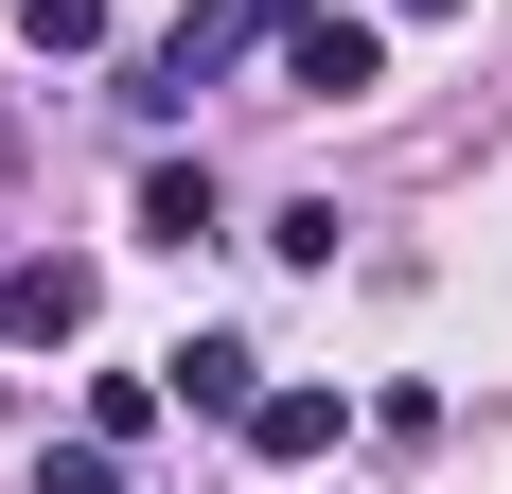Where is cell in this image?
<instances>
[{
    "mask_svg": "<svg viewBox=\"0 0 512 494\" xmlns=\"http://www.w3.org/2000/svg\"><path fill=\"white\" fill-rule=\"evenodd\" d=\"M142 247H212V177H195V159L142 177Z\"/></svg>",
    "mask_w": 512,
    "mask_h": 494,
    "instance_id": "obj_5",
    "label": "cell"
},
{
    "mask_svg": "<svg viewBox=\"0 0 512 494\" xmlns=\"http://www.w3.org/2000/svg\"><path fill=\"white\" fill-rule=\"evenodd\" d=\"M283 89H301V106L389 89V18H336V0H301V18H283Z\"/></svg>",
    "mask_w": 512,
    "mask_h": 494,
    "instance_id": "obj_1",
    "label": "cell"
},
{
    "mask_svg": "<svg viewBox=\"0 0 512 494\" xmlns=\"http://www.w3.org/2000/svg\"><path fill=\"white\" fill-rule=\"evenodd\" d=\"M159 389L212 406V424H248V406H265V353H248V336H177V353H159Z\"/></svg>",
    "mask_w": 512,
    "mask_h": 494,
    "instance_id": "obj_3",
    "label": "cell"
},
{
    "mask_svg": "<svg viewBox=\"0 0 512 494\" xmlns=\"http://www.w3.org/2000/svg\"><path fill=\"white\" fill-rule=\"evenodd\" d=\"M336 424H354L336 389H265L248 406V459H336Z\"/></svg>",
    "mask_w": 512,
    "mask_h": 494,
    "instance_id": "obj_4",
    "label": "cell"
},
{
    "mask_svg": "<svg viewBox=\"0 0 512 494\" xmlns=\"http://www.w3.org/2000/svg\"><path fill=\"white\" fill-rule=\"evenodd\" d=\"M389 18H460V0H389Z\"/></svg>",
    "mask_w": 512,
    "mask_h": 494,
    "instance_id": "obj_8",
    "label": "cell"
},
{
    "mask_svg": "<svg viewBox=\"0 0 512 494\" xmlns=\"http://www.w3.org/2000/svg\"><path fill=\"white\" fill-rule=\"evenodd\" d=\"M0 336H18V353H71V336H89V265H71V247L0 265Z\"/></svg>",
    "mask_w": 512,
    "mask_h": 494,
    "instance_id": "obj_2",
    "label": "cell"
},
{
    "mask_svg": "<svg viewBox=\"0 0 512 494\" xmlns=\"http://www.w3.org/2000/svg\"><path fill=\"white\" fill-rule=\"evenodd\" d=\"M36 494H124V442H53V459H36Z\"/></svg>",
    "mask_w": 512,
    "mask_h": 494,
    "instance_id": "obj_6",
    "label": "cell"
},
{
    "mask_svg": "<svg viewBox=\"0 0 512 494\" xmlns=\"http://www.w3.org/2000/svg\"><path fill=\"white\" fill-rule=\"evenodd\" d=\"M18 36H36V53H89V36H106V0H18Z\"/></svg>",
    "mask_w": 512,
    "mask_h": 494,
    "instance_id": "obj_7",
    "label": "cell"
}]
</instances>
